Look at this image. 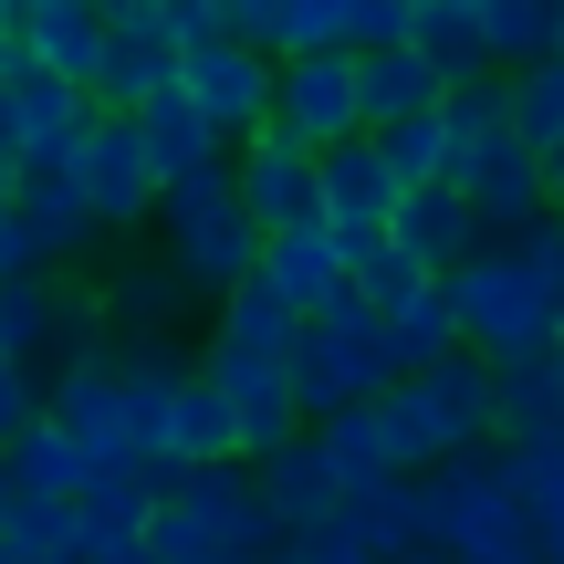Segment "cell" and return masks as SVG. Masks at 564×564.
I'll return each mask as SVG.
<instances>
[{
  "label": "cell",
  "mask_w": 564,
  "mask_h": 564,
  "mask_svg": "<svg viewBox=\"0 0 564 564\" xmlns=\"http://www.w3.org/2000/svg\"><path fill=\"white\" fill-rule=\"evenodd\" d=\"M366 419L387 440V470L419 481V470L460 460V449H491V366L481 356H440L429 377H398Z\"/></svg>",
  "instance_id": "6da1fadb"
},
{
  "label": "cell",
  "mask_w": 564,
  "mask_h": 564,
  "mask_svg": "<svg viewBox=\"0 0 564 564\" xmlns=\"http://www.w3.org/2000/svg\"><path fill=\"white\" fill-rule=\"evenodd\" d=\"M440 293H449V324H460V356H481L491 377H502V366H554L564 356V314L544 303V282L512 262L502 241L470 251Z\"/></svg>",
  "instance_id": "7a4b0ae2"
},
{
  "label": "cell",
  "mask_w": 564,
  "mask_h": 564,
  "mask_svg": "<svg viewBox=\"0 0 564 564\" xmlns=\"http://www.w3.org/2000/svg\"><path fill=\"white\" fill-rule=\"evenodd\" d=\"M147 554L158 564H262L272 554V512L251 491L241 460L220 470H167L158 512H147Z\"/></svg>",
  "instance_id": "3957f363"
},
{
  "label": "cell",
  "mask_w": 564,
  "mask_h": 564,
  "mask_svg": "<svg viewBox=\"0 0 564 564\" xmlns=\"http://www.w3.org/2000/svg\"><path fill=\"white\" fill-rule=\"evenodd\" d=\"M158 262L188 282V303H220L241 293L251 262H262V230L241 220V199H230V167H199V178H167L158 188Z\"/></svg>",
  "instance_id": "277c9868"
},
{
  "label": "cell",
  "mask_w": 564,
  "mask_h": 564,
  "mask_svg": "<svg viewBox=\"0 0 564 564\" xmlns=\"http://www.w3.org/2000/svg\"><path fill=\"white\" fill-rule=\"evenodd\" d=\"M419 523L440 564H491V554H533L523 502H512V460L502 449H460V460L419 470Z\"/></svg>",
  "instance_id": "5b68a950"
},
{
  "label": "cell",
  "mask_w": 564,
  "mask_h": 564,
  "mask_svg": "<svg viewBox=\"0 0 564 564\" xmlns=\"http://www.w3.org/2000/svg\"><path fill=\"white\" fill-rule=\"evenodd\" d=\"M293 408H303V429H324V419H345V408H377L387 387V345H377V314H366L356 293L335 303V314H303V335H293Z\"/></svg>",
  "instance_id": "8992f818"
},
{
  "label": "cell",
  "mask_w": 564,
  "mask_h": 564,
  "mask_svg": "<svg viewBox=\"0 0 564 564\" xmlns=\"http://www.w3.org/2000/svg\"><path fill=\"white\" fill-rule=\"evenodd\" d=\"M272 137H293L303 158H335V147H356V137H366L356 53H293V63H272Z\"/></svg>",
  "instance_id": "52a82bcc"
},
{
  "label": "cell",
  "mask_w": 564,
  "mask_h": 564,
  "mask_svg": "<svg viewBox=\"0 0 564 564\" xmlns=\"http://www.w3.org/2000/svg\"><path fill=\"white\" fill-rule=\"evenodd\" d=\"M449 188L470 199V220H481V241H523L533 220H544V167L512 147V126H491V137H470V147H449Z\"/></svg>",
  "instance_id": "ba28073f"
},
{
  "label": "cell",
  "mask_w": 564,
  "mask_h": 564,
  "mask_svg": "<svg viewBox=\"0 0 564 564\" xmlns=\"http://www.w3.org/2000/svg\"><path fill=\"white\" fill-rule=\"evenodd\" d=\"M178 95L220 147H241L272 126V63L241 53V42H199V53H178Z\"/></svg>",
  "instance_id": "9c48e42d"
},
{
  "label": "cell",
  "mask_w": 564,
  "mask_h": 564,
  "mask_svg": "<svg viewBox=\"0 0 564 564\" xmlns=\"http://www.w3.org/2000/svg\"><path fill=\"white\" fill-rule=\"evenodd\" d=\"M74 188H84V220H95V230H147L167 178L147 167V147H137L126 116H95V137L74 147Z\"/></svg>",
  "instance_id": "30bf717a"
},
{
  "label": "cell",
  "mask_w": 564,
  "mask_h": 564,
  "mask_svg": "<svg viewBox=\"0 0 564 564\" xmlns=\"http://www.w3.org/2000/svg\"><path fill=\"white\" fill-rule=\"evenodd\" d=\"M230 199H241V220L262 230V241H272V230H314V220H324L314 158H303L293 137H272V126L230 147Z\"/></svg>",
  "instance_id": "8fae6325"
},
{
  "label": "cell",
  "mask_w": 564,
  "mask_h": 564,
  "mask_svg": "<svg viewBox=\"0 0 564 564\" xmlns=\"http://www.w3.org/2000/svg\"><path fill=\"white\" fill-rule=\"evenodd\" d=\"M158 95H178V42L158 21H105V53L84 74V105L95 116H147Z\"/></svg>",
  "instance_id": "7c38bea8"
},
{
  "label": "cell",
  "mask_w": 564,
  "mask_h": 564,
  "mask_svg": "<svg viewBox=\"0 0 564 564\" xmlns=\"http://www.w3.org/2000/svg\"><path fill=\"white\" fill-rule=\"evenodd\" d=\"M199 377L230 398V460L241 470H262L272 449L303 440V408H293V377L282 366H199Z\"/></svg>",
  "instance_id": "4fadbf2b"
},
{
  "label": "cell",
  "mask_w": 564,
  "mask_h": 564,
  "mask_svg": "<svg viewBox=\"0 0 564 564\" xmlns=\"http://www.w3.org/2000/svg\"><path fill=\"white\" fill-rule=\"evenodd\" d=\"M0 21H11L21 63H42V74H63V84H84L95 53H105V11L95 0H0Z\"/></svg>",
  "instance_id": "5bb4252c"
},
{
  "label": "cell",
  "mask_w": 564,
  "mask_h": 564,
  "mask_svg": "<svg viewBox=\"0 0 564 564\" xmlns=\"http://www.w3.org/2000/svg\"><path fill=\"white\" fill-rule=\"evenodd\" d=\"M11 220H21V241L42 251V272H74L84 251L105 241V230L84 220V188H74V167H21V188H11Z\"/></svg>",
  "instance_id": "9a60e30c"
},
{
  "label": "cell",
  "mask_w": 564,
  "mask_h": 564,
  "mask_svg": "<svg viewBox=\"0 0 564 564\" xmlns=\"http://www.w3.org/2000/svg\"><path fill=\"white\" fill-rule=\"evenodd\" d=\"M387 241H398L429 282H449L470 251H491V241H481V220H470V199H460L449 178H440V188H408V199H398V220H387Z\"/></svg>",
  "instance_id": "2e32d148"
},
{
  "label": "cell",
  "mask_w": 564,
  "mask_h": 564,
  "mask_svg": "<svg viewBox=\"0 0 564 564\" xmlns=\"http://www.w3.org/2000/svg\"><path fill=\"white\" fill-rule=\"evenodd\" d=\"M293 335H303L293 303H272L262 282H241V293L209 303V345H199V366H293Z\"/></svg>",
  "instance_id": "e0dca14e"
},
{
  "label": "cell",
  "mask_w": 564,
  "mask_h": 564,
  "mask_svg": "<svg viewBox=\"0 0 564 564\" xmlns=\"http://www.w3.org/2000/svg\"><path fill=\"white\" fill-rule=\"evenodd\" d=\"M251 282H262L272 303H293V314H335L345 303V251H335V230H272L262 241V262H251Z\"/></svg>",
  "instance_id": "ac0fdd59"
},
{
  "label": "cell",
  "mask_w": 564,
  "mask_h": 564,
  "mask_svg": "<svg viewBox=\"0 0 564 564\" xmlns=\"http://www.w3.org/2000/svg\"><path fill=\"white\" fill-rule=\"evenodd\" d=\"M251 491H262V512H272V544H293V533H314V523H335V470H324V449H314V429H303L293 449H272L262 470H251Z\"/></svg>",
  "instance_id": "d6986e66"
},
{
  "label": "cell",
  "mask_w": 564,
  "mask_h": 564,
  "mask_svg": "<svg viewBox=\"0 0 564 564\" xmlns=\"http://www.w3.org/2000/svg\"><path fill=\"white\" fill-rule=\"evenodd\" d=\"M335 533L366 564H429V523H419V481H377V491H345Z\"/></svg>",
  "instance_id": "ffe728a7"
},
{
  "label": "cell",
  "mask_w": 564,
  "mask_h": 564,
  "mask_svg": "<svg viewBox=\"0 0 564 564\" xmlns=\"http://www.w3.org/2000/svg\"><path fill=\"white\" fill-rule=\"evenodd\" d=\"M314 188H324V230H387V220H398V199H408V188L387 178L377 137H356V147H335V158H314Z\"/></svg>",
  "instance_id": "44dd1931"
},
{
  "label": "cell",
  "mask_w": 564,
  "mask_h": 564,
  "mask_svg": "<svg viewBox=\"0 0 564 564\" xmlns=\"http://www.w3.org/2000/svg\"><path fill=\"white\" fill-rule=\"evenodd\" d=\"M95 303H105V335H178L188 324V282L147 251V262H116L95 282Z\"/></svg>",
  "instance_id": "7402d4cb"
},
{
  "label": "cell",
  "mask_w": 564,
  "mask_h": 564,
  "mask_svg": "<svg viewBox=\"0 0 564 564\" xmlns=\"http://www.w3.org/2000/svg\"><path fill=\"white\" fill-rule=\"evenodd\" d=\"M440 95H449V84L429 74L408 42H387V53H356V105H366V137H377V126H408V116H440Z\"/></svg>",
  "instance_id": "603a6c76"
},
{
  "label": "cell",
  "mask_w": 564,
  "mask_h": 564,
  "mask_svg": "<svg viewBox=\"0 0 564 564\" xmlns=\"http://www.w3.org/2000/svg\"><path fill=\"white\" fill-rule=\"evenodd\" d=\"M158 491H167V470H147V460L84 470L74 523H84V533H105V544H147V512H158Z\"/></svg>",
  "instance_id": "cb8c5ba5"
},
{
  "label": "cell",
  "mask_w": 564,
  "mask_h": 564,
  "mask_svg": "<svg viewBox=\"0 0 564 564\" xmlns=\"http://www.w3.org/2000/svg\"><path fill=\"white\" fill-rule=\"evenodd\" d=\"M158 460L167 470H220L230 460V398L199 377V366L167 387V440H158Z\"/></svg>",
  "instance_id": "d4e9b609"
},
{
  "label": "cell",
  "mask_w": 564,
  "mask_h": 564,
  "mask_svg": "<svg viewBox=\"0 0 564 564\" xmlns=\"http://www.w3.org/2000/svg\"><path fill=\"white\" fill-rule=\"evenodd\" d=\"M564 440V377L554 366H502L491 377V449H533Z\"/></svg>",
  "instance_id": "484cf974"
},
{
  "label": "cell",
  "mask_w": 564,
  "mask_h": 564,
  "mask_svg": "<svg viewBox=\"0 0 564 564\" xmlns=\"http://www.w3.org/2000/svg\"><path fill=\"white\" fill-rule=\"evenodd\" d=\"M377 345H387V377H429L440 356H460V324H449V293H408L398 314H377Z\"/></svg>",
  "instance_id": "4316f807"
},
{
  "label": "cell",
  "mask_w": 564,
  "mask_h": 564,
  "mask_svg": "<svg viewBox=\"0 0 564 564\" xmlns=\"http://www.w3.org/2000/svg\"><path fill=\"white\" fill-rule=\"evenodd\" d=\"M126 126H137V147H147V167H158V178H199V167H230V147L209 137L199 116H188V95H158L147 116H126Z\"/></svg>",
  "instance_id": "83f0119b"
},
{
  "label": "cell",
  "mask_w": 564,
  "mask_h": 564,
  "mask_svg": "<svg viewBox=\"0 0 564 564\" xmlns=\"http://www.w3.org/2000/svg\"><path fill=\"white\" fill-rule=\"evenodd\" d=\"M502 126H512V147H523L533 167H554V158H564V74H554V63H523V74H502Z\"/></svg>",
  "instance_id": "f1b7e54d"
},
{
  "label": "cell",
  "mask_w": 564,
  "mask_h": 564,
  "mask_svg": "<svg viewBox=\"0 0 564 564\" xmlns=\"http://www.w3.org/2000/svg\"><path fill=\"white\" fill-rule=\"evenodd\" d=\"M408 53H419L440 84H470V74H491V53H481V21H470L460 0H419V11H408Z\"/></svg>",
  "instance_id": "f546056e"
},
{
  "label": "cell",
  "mask_w": 564,
  "mask_h": 564,
  "mask_svg": "<svg viewBox=\"0 0 564 564\" xmlns=\"http://www.w3.org/2000/svg\"><path fill=\"white\" fill-rule=\"evenodd\" d=\"M481 53H491V74H523V63H544L554 53V32H564V0H481Z\"/></svg>",
  "instance_id": "4dcf8cb0"
},
{
  "label": "cell",
  "mask_w": 564,
  "mask_h": 564,
  "mask_svg": "<svg viewBox=\"0 0 564 564\" xmlns=\"http://www.w3.org/2000/svg\"><path fill=\"white\" fill-rule=\"evenodd\" d=\"M0 470H11V491H32V502H74V491H84V470H95V460H84V449L63 440L53 419H32V429H21L11 449H0Z\"/></svg>",
  "instance_id": "1f68e13d"
},
{
  "label": "cell",
  "mask_w": 564,
  "mask_h": 564,
  "mask_svg": "<svg viewBox=\"0 0 564 564\" xmlns=\"http://www.w3.org/2000/svg\"><path fill=\"white\" fill-rule=\"evenodd\" d=\"M512 460V502H523V533L533 554L564 544V440H533V449H502Z\"/></svg>",
  "instance_id": "d6a6232c"
},
{
  "label": "cell",
  "mask_w": 564,
  "mask_h": 564,
  "mask_svg": "<svg viewBox=\"0 0 564 564\" xmlns=\"http://www.w3.org/2000/svg\"><path fill=\"white\" fill-rule=\"evenodd\" d=\"M314 449H324V470H335V491H377V481H398V470H387V440H377V419H366V408L324 419Z\"/></svg>",
  "instance_id": "836d02e7"
},
{
  "label": "cell",
  "mask_w": 564,
  "mask_h": 564,
  "mask_svg": "<svg viewBox=\"0 0 564 564\" xmlns=\"http://www.w3.org/2000/svg\"><path fill=\"white\" fill-rule=\"evenodd\" d=\"M377 158L398 188H440L449 178V126L440 116H408V126H377Z\"/></svg>",
  "instance_id": "e575fe53"
},
{
  "label": "cell",
  "mask_w": 564,
  "mask_h": 564,
  "mask_svg": "<svg viewBox=\"0 0 564 564\" xmlns=\"http://www.w3.org/2000/svg\"><path fill=\"white\" fill-rule=\"evenodd\" d=\"M0 533H11V544H32L42 564H74V544H84L74 502H32V491H11V512H0Z\"/></svg>",
  "instance_id": "d590c367"
},
{
  "label": "cell",
  "mask_w": 564,
  "mask_h": 564,
  "mask_svg": "<svg viewBox=\"0 0 564 564\" xmlns=\"http://www.w3.org/2000/svg\"><path fill=\"white\" fill-rule=\"evenodd\" d=\"M293 11H303V0H220L230 42H241V53H262V63L293 53Z\"/></svg>",
  "instance_id": "8d00e7d4"
},
{
  "label": "cell",
  "mask_w": 564,
  "mask_h": 564,
  "mask_svg": "<svg viewBox=\"0 0 564 564\" xmlns=\"http://www.w3.org/2000/svg\"><path fill=\"white\" fill-rule=\"evenodd\" d=\"M440 126H449V147L491 137V126H502V74H470V84H449V95H440Z\"/></svg>",
  "instance_id": "74e56055"
},
{
  "label": "cell",
  "mask_w": 564,
  "mask_h": 564,
  "mask_svg": "<svg viewBox=\"0 0 564 564\" xmlns=\"http://www.w3.org/2000/svg\"><path fill=\"white\" fill-rule=\"evenodd\" d=\"M502 251H512V262H523L533 282H544V303L564 314V220H554V209H544V220L523 230V241H502Z\"/></svg>",
  "instance_id": "f35d334b"
},
{
  "label": "cell",
  "mask_w": 564,
  "mask_h": 564,
  "mask_svg": "<svg viewBox=\"0 0 564 564\" xmlns=\"http://www.w3.org/2000/svg\"><path fill=\"white\" fill-rule=\"evenodd\" d=\"M147 21H158L178 53H199V42H230V21H220V0H147Z\"/></svg>",
  "instance_id": "ab89813d"
},
{
  "label": "cell",
  "mask_w": 564,
  "mask_h": 564,
  "mask_svg": "<svg viewBox=\"0 0 564 564\" xmlns=\"http://www.w3.org/2000/svg\"><path fill=\"white\" fill-rule=\"evenodd\" d=\"M408 42V0H345V53H387Z\"/></svg>",
  "instance_id": "60d3db41"
},
{
  "label": "cell",
  "mask_w": 564,
  "mask_h": 564,
  "mask_svg": "<svg viewBox=\"0 0 564 564\" xmlns=\"http://www.w3.org/2000/svg\"><path fill=\"white\" fill-rule=\"evenodd\" d=\"M32 419H42V387L21 377L11 356H0V449H11V440H21V429H32Z\"/></svg>",
  "instance_id": "b9f144b4"
},
{
  "label": "cell",
  "mask_w": 564,
  "mask_h": 564,
  "mask_svg": "<svg viewBox=\"0 0 564 564\" xmlns=\"http://www.w3.org/2000/svg\"><path fill=\"white\" fill-rule=\"evenodd\" d=\"M272 564H366V554L345 544L335 523H314V533H293V544H272Z\"/></svg>",
  "instance_id": "7bdbcfd3"
},
{
  "label": "cell",
  "mask_w": 564,
  "mask_h": 564,
  "mask_svg": "<svg viewBox=\"0 0 564 564\" xmlns=\"http://www.w3.org/2000/svg\"><path fill=\"white\" fill-rule=\"evenodd\" d=\"M21 272H42V251L21 241V220H11V209H0V282H21Z\"/></svg>",
  "instance_id": "ee69618b"
},
{
  "label": "cell",
  "mask_w": 564,
  "mask_h": 564,
  "mask_svg": "<svg viewBox=\"0 0 564 564\" xmlns=\"http://www.w3.org/2000/svg\"><path fill=\"white\" fill-rule=\"evenodd\" d=\"M74 564H158V554H147V544H105V533H84Z\"/></svg>",
  "instance_id": "f6af8a7d"
},
{
  "label": "cell",
  "mask_w": 564,
  "mask_h": 564,
  "mask_svg": "<svg viewBox=\"0 0 564 564\" xmlns=\"http://www.w3.org/2000/svg\"><path fill=\"white\" fill-rule=\"evenodd\" d=\"M11 188H21V158H11V147H0V209H11Z\"/></svg>",
  "instance_id": "bcb514c9"
},
{
  "label": "cell",
  "mask_w": 564,
  "mask_h": 564,
  "mask_svg": "<svg viewBox=\"0 0 564 564\" xmlns=\"http://www.w3.org/2000/svg\"><path fill=\"white\" fill-rule=\"evenodd\" d=\"M95 11H105V21H147V0H95Z\"/></svg>",
  "instance_id": "7dc6e473"
},
{
  "label": "cell",
  "mask_w": 564,
  "mask_h": 564,
  "mask_svg": "<svg viewBox=\"0 0 564 564\" xmlns=\"http://www.w3.org/2000/svg\"><path fill=\"white\" fill-rule=\"evenodd\" d=\"M544 199H554V220H564V158H554V167H544Z\"/></svg>",
  "instance_id": "c3c4849f"
},
{
  "label": "cell",
  "mask_w": 564,
  "mask_h": 564,
  "mask_svg": "<svg viewBox=\"0 0 564 564\" xmlns=\"http://www.w3.org/2000/svg\"><path fill=\"white\" fill-rule=\"evenodd\" d=\"M0 564H42V554H32V544H11V533H0Z\"/></svg>",
  "instance_id": "681fc988"
},
{
  "label": "cell",
  "mask_w": 564,
  "mask_h": 564,
  "mask_svg": "<svg viewBox=\"0 0 564 564\" xmlns=\"http://www.w3.org/2000/svg\"><path fill=\"white\" fill-rule=\"evenodd\" d=\"M491 564H544V554H491Z\"/></svg>",
  "instance_id": "f907efd6"
},
{
  "label": "cell",
  "mask_w": 564,
  "mask_h": 564,
  "mask_svg": "<svg viewBox=\"0 0 564 564\" xmlns=\"http://www.w3.org/2000/svg\"><path fill=\"white\" fill-rule=\"evenodd\" d=\"M544 63H554V74H564V32H554V53H544Z\"/></svg>",
  "instance_id": "816d5d0a"
},
{
  "label": "cell",
  "mask_w": 564,
  "mask_h": 564,
  "mask_svg": "<svg viewBox=\"0 0 564 564\" xmlns=\"http://www.w3.org/2000/svg\"><path fill=\"white\" fill-rule=\"evenodd\" d=\"M0 512H11V470H0Z\"/></svg>",
  "instance_id": "f5cc1de1"
},
{
  "label": "cell",
  "mask_w": 564,
  "mask_h": 564,
  "mask_svg": "<svg viewBox=\"0 0 564 564\" xmlns=\"http://www.w3.org/2000/svg\"><path fill=\"white\" fill-rule=\"evenodd\" d=\"M544 564H564V544H554V554H544Z\"/></svg>",
  "instance_id": "db71d44e"
},
{
  "label": "cell",
  "mask_w": 564,
  "mask_h": 564,
  "mask_svg": "<svg viewBox=\"0 0 564 564\" xmlns=\"http://www.w3.org/2000/svg\"><path fill=\"white\" fill-rule=\"evenodd\" d=\"M460 11H481V0H460Z\"/></svg>",
  "instance_id": "11a10c76"
},
{
  "label": "cell",
  "mask_w": 564,
  "mask_h": 564,
  "mask_svg": "<svg viewBox=\"0 0 564 564\" xmlns=\"http://www.w3.org/2000/svg\"><path fill=\"white\" fill-rule=\"evenodd\" d=\"M262 564H272V554H262Z\"/></svg>",
  "instance_id": "9f6ffc18"
}]
</instances>
